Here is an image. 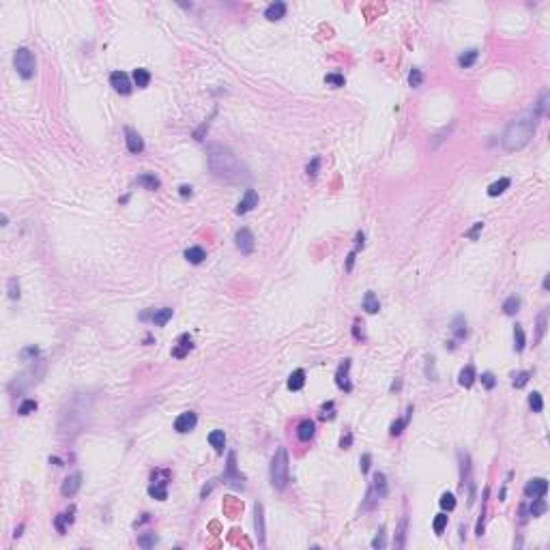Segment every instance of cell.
<instances>
[{
    "label": "cell",
    "mask_w": 550,
    "mask_h": 550,
    "mask_svg": "<svg viewBox=\"0 0 550 550\" xmlns=\"http://www.w3.org/2000/svg\"><path fill=\"white\" fill-rule=\"evenodd\" d=\"M209 168L217 179H222L226 183L243 185V183L252 181V172L247 170V165L224 144L209 146Z\"/></svg>",
    "instance_id": "6da1fadb"
},
{
    "label": "cell",
    "mask_w": 550,
    "mask_h": 550,
    "mask_svg": "<svg viewBox=\"0 0 550 550\" xmlns=\"http://www.w3.org/2000/svg\"><path fill=\"white\" fill-rule=\"evenodd\" d=\"M537 118H542V114L537 112L535 105H531L527 112L518 114L514 121H510V125L505 127L503 131V149L505 151H520L531 142L535 133V125H537Z\"/></svg>",
    "instance_id": "7a4b0ae2"
},
{
    "label": "cell",
    "mask_w": 550,
    "mask_h": 550,
    "mask_svg": "<svg viewBox=\"0 0 550 550\" xmlns=\"http://www.w3.org/2000/svg\"><path fill=\"white\" fill-rule=\"evenodd\" d=\"M271 486L275 490H284L288 486V452L286 447H277L271 460Z\"/></svg>",
    "instance_id": "3957f363"
},
{
    "label": "cell",
    "mask_w": 550,
    "mask_h": 550,
    "mask_svg": "<svg viewBox=\"0 0 550 550\" xmlns=\"http://www.w3.org/2000/svg\"><path fill=\"white\" fill-rule=\"evenodd\" d=\"M385 496H387V477H385V473H374L372 484H370L368 492H365V499L361 503V510L363 512L374 510V507L378 505V501L385 499Z\"/></svg>",
    "instance_id": "277c9868"
},
{
    "label": "cell",
    "mask_w": 550,
    "mask_h": 550,
    "mask_svg": "<svg viewBox=\"0 0 550 550\" xmlns=\"http://www.w3.org/2000/svg\"><path fill=\"white\" fill-rule=\"evenodd\" d=\"M13 65L17 69V73L22 75L24 80H31L37 73V61H34V54L28 47H20V50L13 54Z\"/></svg>",
    "instance_id": "5b68a950"
},
{
    "label": "cell",
    "mask_w": 550,
    "mask_h": 550,
    "mask_svg": "<svg viewBox=\"0 0 550 550\" xmlns=\"http://www.w3.org/2000/svg\"><path fill=\"white\" fill-rule=\"evenodd\" d=\"M224 482L230 484V486L243 490L245 488V477L239 473V469H236V453L230 452L228 453V464H226V471H224Z\"/></svg>",
    "instance_id": "8992f818"
},
{
    "label": "cell",
    "mask_w": 550,
    "mask_h": 550,
    "mask_svg": "<svg viewBox=\"0 0 550 550\" xmlns=\"http://www.w3.org/2000/svg\"><path fill=\"white\" fill-rule=\"evenodd\" d=\"M234 243H236V250H239L241 254H252L254 247H256V239H254L250 228H241L234 236Z\"/></svg>",
    "instance_id": "52a82bcc"
},
{
    "label": "cell",
    "mask_w": 550,
    "mask_h": 550,
    "mask_svg": "<svg viewBox=\"0 0 550 550\" xmlns=\"http://www.w3.org/2000/svg\"><path fill=\"white\" fill-rule=\"evenodd\" d=\"M110 84H112V88H114L116 93H121V95H129V93H131V80H129V75L125 73V71H112V73H110Z\"/></svg>",
    "instance_id": "ba28073f"
},
{
    "label": "cell",
    "mask_w": 550,
    "mask_h": 550,
    "mask_svg": "<svg viewBox=\"0 0 550 550\" xmlns=\"http://www.w3.org/2000/svg\"><path fill=\"white\" fill-rule=\"evenodd\" d=\"M196 423H198L196 413L187 411V413H181V415L176 417V421H174V430H176L179 434H187V432H192V430L196 428Z\"/></svg>",
    "instance_id": "9c48e42d"
},
{
    "label": "cell",
    "mask_w": 550,
    "mask_h": 550,
    "mask_svg": "<svg viewBox=\"0 0 550 550\" xmlns=\"http://www.w3.org/2000/svg\"><path fill=\"white\" fill-rule=\"evenodd\" d=\"M548 492V482L544 477H535V480H529L527 486H524V494L529 499H537V496H546Z\"/></svg>",
    "instance_id": "30bf717a"
},
{
    "label": "cell",
    "mask_w": 550,
    "mask_h": 550,
    "mask_svg": "<svg viewBox=\"0 0 550 550\" xmlns=\"http://www.w3.org/2000/svg\"><path fill=\"white\" fill-rule=\"evenodd\" d=\"M348 370H351V359H344L340 365H338V372H335V385H338L342 391H353V385L348 381Z\"/></svg>",
    "instance_id": "8fae6325"
},
{
    "label": "cell",
    "mask_w": 550,
    "mask_h": 550,
    "mask_svg": "<svg viewBox=\"0 0 550 550\" xmlns=\"http://www.w3.org/2000/svg\"><path fill=\"white\" fill-rule=\"evenodd\" d=\"M125 142H127V149L129 153H133V155H138V153L144 151V140H142V135L135 131V129L131 127H125Z\"/></svg>",
    "instance_id": "7c38bea8"
},
{
    "label": "cell",
    "mask_w": 550,
    "mask_h": 550,
    "mask_svg": "<svg viewBox=\"0 0 550 550\" xmlns=\"http://www.w3.org/2000/svg\"><path fill=\"white\" fill-rule=\"evenodd\" d=\"M254 206H258V194H256V189H247L245 196L241 198V202L236 204V215H245Z\"/></svg>",
    "instance_id": "4fadbf2b"
},
{
    "label": "cell",
    "mask_w": 550,
    "mask_h": 550,
    "mask_svg": "<svg viewBox=\"0 0 550 550\" xmlns=\"http://www.w3.org/2000/svg\"><path fill=\"white\" fill-rule=\"evenodd\" d=\"M80 488H82V473H73V475H69L63 482L61 492H63V496H75Z\"/></svg>",
    "instance_id": "5bb4252c"
},
{
    "label": "cell",
    "mask_w": 550,
    "mask_h": 550,
    "mask_svg": "<svg viewBox=\"0 0 550 550\" xmlns=\"http://www.w3.org/2000/svg\"><path fill=\"white\" fill-rule=\"evenodd\" d=\"M142 318H151V323L155 327H163L172 318V307H162V310H155V312H146V314H142Z\"/></svg>",
    "instance_id": "9a60e30c"
},
{
    "label": "cell",
    "mask_w": 550,
    "mask_h": 550,
    "mask_svg": "<svg viewBox=\"0 0 550 550\" xmlns=\"http://www.w3.org/2000/svg\"><path fill=\"white\" fill-rule=\"evenodd\" d=\"M192 348H194L192 335H189V333H183L181 338H179V342H176V346L172 348V357H176V359H183V357H187V355H189V351H192Z\"/></svg>",
    "instance_id": "2e32d148"
},
{
    "label": "cell",
    "mask_w": 550,
    "mask_h": 550,
    "mask_svg": "<svg viewBox=\"0 0 550 550\" xmlns=\"http://www.w3.org/2000/svg\"><path fill=\"white\" fill-rule=\"evenodd\" d=\"M254 529H256L258 542L264 544V510H262V503L254 505Z\"/></svg>",
    "instance_id": "e0dca14e"
},
{
    "label": "cell",
    "mask_w": 550,
    "mask_h": 550,
    "mask_svg": "<svg viewBox=\"0 0 550 550\" xmlns=\"http://www.w3.org/2000/svg\"><path fill=\"white\" fill-rule=\"evenodd\" d=\"M314 434H316V423L312 421V419H303V421L297 425V439L299 441L307 443V441L314 439Z\"/></svg>",
    "instance_id": "ac0fdd59"
},
{
    "label": "cell",
    "mask_w": 550,
    "mask_h": 550,
    "mask_svg": "<svg viewBox=\"0 0 550 550\" xmlns=\"http://www.w3.org/2000/svg\"><path fill=\"white\" fill-rule=\"evenodd\" d=\"M286 15V2H282V0H275V2H271L267 9H264V17H267L269 22H277L282 20V17Z\"/></svg>",
    "instance_id": "d6986e66"
},
{
    "label": "cell",
    "mask_w": 550,
    "mask_h": 550,
    "mask_svg": "<svg viewBox=\"0 0 550 550\" xmlns=\"http://www.w3.org/2000/svg\"><path fill=\"white\" fill-rule=\"evenodd\" d=\"M475 378H477L475 365H473V363H469V365H464V368L460 370V374H458V383H460V385H462L464 389H469V387H473V383H475Z\"/></svg>",
    "instance_id": "ffe728a7"
},
{
    "label": "cell",
    "mask_w": 550,
    "mask_h": 550,
    "mask_svg": "<svg viewBox=\"0 0 550 550\" xmlns=\"http://www.w3.org/2000/svg\"><path fill=\"white\" fill-rule=\"evenodd\" d=\"M149 494L153 496V499H157V501H165V499H168V477L162 480V482H153L149 486Z\"/></svg>",
    "instance_id": "44dd1931"
},
{
    "label": "cell",
    "mask_w": 550,
    "mask_h": 550,
    "mask_svg": "<svg viewBox=\"0 0 550 550\" xmlns=\"http://www.w3.org/2000/svg\"><path fill=\"white\" fill-rule=\"evenodd\" d=\"M411 415H413V406H409V409H406V417L395 419V421L391 423V428H389V434H391V436H400L402 432H404V428H406V425H409Z\"/></svg>",
    "instance_id": "7402d4cb"
},
{
    "label": "cell",
    "mask_w": 550,
    "mask_h": 550,
    "mask_svg": "<svg viewBox=\"0 0 550 550\" xmlns=\"http://www.w3.org/2000/svg\"><path fill=\"white\" fill-rule=\"evenodd\" d=\"M73 514H75V507L71 505L67 512H63V514H58V516H56L54 524H56V529L61 531V533H65V531H67V527H65V524H71V522H73Z\"/></svg>",
    "instance_id": "603a6c76"
},
{
    "label": "cell",
    "mask_w": 550,
    "mask_h": 550,
    "mask_svg": "<svg viewBox=\"0 0 550 550\" xmlns=\"http://www.w3.org/2000/svg\"><path fill=\"white\" fill-rule=\"evenodd\" d=\"M305 385V372L303 370H294L291 376H288V389L291 391H301Z\"/></svg>",
    "instance_id": "cb8c5ba5"
},
{
    "label": "cell",
    "mask_w": 550,
    "mask_h": 550,
    "mask_svg": "<svg viewBox=\"0 0 550 550\" xmlns=\"http://www.w3.org/2000/svg\"><path fill=\"white\" fill-rule=\"evenodd\" d=\"M204 258H206V252L202 250V247H198V245L187 247V250H185V260H187V262H192V264L204 262Z\"/></svg>",
    "instance_id": "d4e9b609"
},
{
    "label": "cell",
    "mask_w": 550,
    "mask_h": 550,
    "mask_svg": "<svg viewBox=\"0 0 550 550\" xmlns=\"http://www.w3.org/2000/svg\"><path fill=\"white\" fill-rule=\"evenodd\" d=\"M209 443L217 453H222L224 445H226V434H224V430H213V432L209 434Z\"/></svg>",
    "instance_id": "484cf974"
},
{
    "label": "cell",
    "mask_w": 550,
    "mask_h": 550,
    "mask_svg": "<svg viewBox=\"0 0 550 550\" xmlns=\"http://www.w3.org/2000/svg\"><path fill=\"white\" fill-rule=\"evenodd\" d=\"M477 58H480V50H475V47H473V50H466L464 54H460V56H458V65H460L462 69L473 67Z\"/></svg>",
    "instance_id": "4316f807"
},
{
    "label": "cell",
    "mask_w": 550,
    "mask_h": 550,
    "mask_svg": "<svg viewBox=\"0 0 550 550\" xmlns=\"http://www.w3.org/2000/svg\"><path fill=\"white\" fill-rule=\"evenodd\" d=\"M406 529H409V518H402L400 520V527H398V533H395V540H393V546L395 548H404L406 546Z\"/></svg>",
    "instance_id": "83f0119b"
},
{
    "label": "cell",
    "mask_w": 550,
    "mask_h": 550,
    "mask_svg": "<svg viewBox=\"0 0 550 550\" xmlns=\"http://www.w3.org/2000/svg\"><path fill=\"white\" fill-rule=\"evenodd\" d=\"M510 185H512V181L507 179V176H503V179L494 181L492 185L488 187V196H490V198H496V196H501V194H503V192H505V189L510 187Z\"/></svg>",
    "instance_id": "f1b7e54d"
},
{
    "label": "cell",
    "mask_w": 550,
    "mask_h": 550,
    "mask_svg": "<svg viewBox=\"0 0 550 550\" xmlns=\"http://www.w3.org/2000/svg\"><path fill=\"white\" fill-rule=\"evenodd\" d=\"M546 510H548V503L544 501V496H537V499H533V503L529 505V516L540 518V516L546 514Z\"/></svg>",
    "instance_id": "f546056e"
},
{
    "label": "cell",
    "mask_w": 550,
    "mask_h": 550,
    "mask_svg": "<svg viewBox=\"0 0 550 550\" xmlns=\"http://www.w3.org/2000/svg\"><path fill=\"white\" fill-rule=\"evenodd\" d=\"M363 310L368 312V314H376L378 310H381V303H378V297L372 291H368L365 292V297H363Z\"/></svg>",
    "instance_id": "4dcf8cb0"
},
{
    "label": "cell",
    "mask_w": 550,
    "mask_h": 550,
    "mask_svg": "<svg viewBox=\"0 0 550 550\" xmlns=\"http://www.w3.org/2000/svg\"><path fill=\"white\" fill-rule=\"evenodd\" d=\"M524 346H527V335H524V329L516 324L514 327V351L516 353H522Z\"/></svg>",
    "instance_id": "1f68e13d"
},
{
    "label": "cell",
    "mask_w": 550,
    "mask_h": 550,
    "mask_svg": "<svg viewBox=\"0 0 550 550\" xmlns=\"http://www.w3.org/2000/svg\"><path fill=\"white\" fill-rule=\"evenodd\" d=\"M546 327H548V307H544L537 316V333H535V342H542L544 333H546Z\"/></svg>",
    "instance_id": "d6a6232c"
},
{
    "label": "cell",
    "mask_w": 550,
    "mask_h": 550,
    "mask_svg": "<svg viewBox=\"0 0 550 550\" xmlns=\"http://www.w3.org/2000/svg\"><path fill=\"white\" fill-rule=\"evenodd\" d=\"M452 331H453V335H456V340H464L466 338V333H469V331H466V318L462 314L456 316V321H453V324H452Z\"/></svg>",
    "instance_id": "836d02e7"
},
{
    "label": "cell",
    "mask_w": 550,
    "mask_h": 550,
    "mask_svg": "<svg viewBox=\"0 0 550 550\" xmlns=\"http://www.w3.org/2000/svg\"><path fill=\"white\" fill-rule=\"evenodd\" d=\"M520 310V297L518 294H512V297L505 299L503 303V314L505 316H516V312Z\"/></svg>",
    "instance_id": "e575fe53"
},
{
    "label": "cell",
    "mask_w": 550,
    "mask_h": 550,
    "mask_svg": "<svg viewBox=\"0 0 550 550\" xmlns=\"http://www.w3.org/2000/svg\"><path fill=\"white\" fill-rule=\"evenodd\" d=\"M133 82H135V86L138 88H146L151 84V73L146 69H142V67H138L133 71Z\"/></svg>",
    "instance_id": "d590c367"
},
{
    "label": "cell",
    "mask_w": 550,
    "mask_h": 550,
    "mask_svg": "<svg viewBox=\"0 0 550 550\" xmlns=\"http://www.w3.org/2000/svg\"><path fill=\"white\" fill-rule=\"evenodd\" d=\"M138 183H140L142 187L151 189V192H155V189H159V185H162V181H159L155 174H140V176H138Z\"/></svg>",
    "instance_id": "8d00e7d4"
},
{
    "label": "cell",
    "mask_w": 550,
    "mask_h": 550,
    "mask_svg": "<svg viewBox=\"0 0 550 550\" xmlns=\"http://www.w3.org/2000/svg\"><path fill=\"white\" fill-rule=\"evenodd\" d=\"M439 505L443 507V512H452L453 507H456V496H453L452 492H443L441 499H439Z\"/></svg>",
    "instance_id": "74e56055"
},
{
    "label": "cell",
    "mask_w": 550,
    "mask_h": 550,
    "mask_svg": "<svg viewBox=\"0 0 550 550\" xmlns=\"http://www.w3.org/2000/svg\"><path fill=\"white\" fill-rule=\"evenodd\" d=\"M7 292H9V299H11V301H17V299H20V282H17V277H9V282H7Z\"/></svg>",
    "instance_id": "f35d334b"
},
{
    "label": "cell",
    "mask_w": 550,
    "mask_h": 550,
    "mask_svg": "<svg viewBox=\"0 0 550 550\" xmlns=\"http://www.w3.org/2000/svg\"><path fill=\"white\" fill-rule=\"evenodd\" d=\"M531 376H533V372H529V370H524V372H518V374H514V376H512V378H514V381H512V383H514V387H516V389L524 387V385L529 383V378H531Z\"/></svg>",
    "instance_id": "ab89813d"
},
{
    "label": "cell",
    "mask_w": 550,
    "mask_h": 550,
    "mask_svg": "<svg viewBox=\"0 0 550 550\" xmlns=\"http://www.w3.org/2000/svg\"><path fill=\"white\" fill-rule=\"evenodd\" d=\"M529 406L533 409V413H542L544 411V400H542V393L540 391H533L529 395Z\"/></svg>",
    "instance_id": "60d3db41"
},
{
    "label": "cell",
    "mask_w": 550,
    "mask_h": 550,
    "mask_svg": "<svg viewBox=\"0 0 550 550\" xmlns=\"http://www.w3.org/2000/svg\"><path fill=\"white\" fill-rule=\"evenodd\" d=\"M37 400H24L22 404H20V409H17V413H20V415H31V413H34L37 411Z\"/></svg>",
    "instance_id": "b9f144b4"
},
{
    "label": "cell",
    "mask_w": 550,
    "mask_h": 550,
    "mask_svg": "<svg viewBox=\"0 0 550 550\" xmlns=\"http://www.w3.org/2000/svg\"><path fill=\"white\" fill-rule=\"evenodd\" d=\"M445 527H447V514H439V516L434 518V522H432L434 533H436V535H441L443 531H445Z\"/></svg>",
    "instance_id": "7bdbcfd3"
},
{
    "label": "cell",
    "mask_w": 550,
    "mask_h": 550,
    "mask_svg": "<svg viewBox=\"0 0 550 550\" xmlns=\"http://www.w3.org/2000/svg\"><path fill=\"white\" fill-rule=\"evenodd\" d=\"M324 82H327V84H331L333 88H340V86H344V75H340V73H327L324 75Z\"/></svg>",
    "instance_id": "ee69618b"
},
{
    "label": "cell",
    "mask_w": 550,
    "mask_h": 550,
    "mask_svg": "<svg viewBox=\"0 0 550 550\" xmlns=\"http://www.w3.org/2000/svg\"><path fill=\"white\" fill-rule=\"evenodd\" d=\"M421 82H423V73L419 69H411V73H409V84L413 86V88H417V86H421Z\"/></svg>",
    "instance_id": "f6af8a7d"
},
{
    "label": "cell",
    "mask_w": 550,
    "mask_h": 550,
    "mask_svg": "<svg viewBox=\"0 0 550 550\" xmlns=\"http://www.w3.org/2000/svg\"><path fill=\"white\" fill-rule=\"evenodd\" d=\"M318 168H321V157H314V159H312L310 163H307V168H305L307 176H310V179H316V174H318Z\"/></svg>",
    "instance_id": "bcb514c9"
},
{
    "label": "cell",
    "mask_w": 550,
    "mask_h": 550,
    "mask_svg": "<svg viewBox=\"0 0 550 550\" xmlns=\"http://www.w3.org/2000/svg\"><path fill=\"white\" fill-rule=\"evenodd\" d=\"M155 542H157V535H155V533H146V535H140V537H138V544H140L142 548L155 546Z\"/></svg>",
    "instance_id": "7dc6e473"
},
{
    "label": "cell",
    "mask_w": 550,
    "mask_h": 550,
    "mask_svg": "<svg viewBox=\"0 0 550 550\" xmlns=\"http://www.w3.org/2000/svg\"><path fill=\"white\" fill-rule=\"evenodd\" d=\"M335 417V404L333 402H327V404H323L321 409V419H333Z\"/></svg>",
    "instance_id": "c3c4849f"
},
{
    "label": "cell",
    "mask_w": 550,
    "mask_h": 550,
    "mask_svg": "<svg viewBox=\"0 0 550 550\" xmlns=\"http://www.w3.org/2000/svg\"><path fill=\"white\" fill-rule=\"evenodd\" d=\"M480 378H482V383H484V387H486V389H494V385H496V378H494L492 372H484V374H482Z\"/></svg>",
    "instance_id": "681fc988"
},
{
    "label": "cell",
    "mask_w": 550,
    "mask_h": 550,
    "mask_svg": "<svg viewBox=\"0 0 550 550\" xmlns=\"http://www.w3.org/2000/svg\"><path fill=\"white\" fill-rule=\"evenodd\" d=\"M372 548H385V529H378V533H376V537L374 540H372Z\"/></svg>",
    "instance_id": "f907efd6"
},
{
    "label": "cell",
    "mask_w": 550,
    "mask_h": 550,
    "mask_svg": "<svg viewBox=\"0 0 550 550\" xmlns=\"http://www.w3.org/2000/svg\"><path fill=\"white\" fill-rule=\"evenodd\" d=\"M353 335H355V340H365L363 323H361V321H355V324H353Z\"/></svg>",
    "instance_id": "816d5d0a"
},
{
    "label": "cell",
    "mask_w": 550,
    "mask_h": 550,
    "mask_svg": "<svg viewBox=\"0 0 550 550\" xmlns=\"http://www.w3.org/2000/svg\"><path fill=\"white\" fill-rule=\"evenodd\" d=\"M37 355H39V348H37V346H26V348L22 351V359H26V361H28V359H34Z\"/></svg>",
    "instance_id": "f5cc1de1"
},
{
    "label": "cell",
    "mask_w": 550,
    "mask_h": 550,
    "mask_svg": "<svg viewBox=\"0 0 550 550\" xmlns=\"http://www.w3.org/2000/svg\"><path fill=\"white\" fill-rule=\"evenodd\" d=\"M359 464H361V473H368L370 464H372V456H370V453H363L361 460H359Z\"/></svg>",
    "instance_id": "db71d44e"
},
{
    "label": "cell",
    "mask_w": 550,
    "mask_h": 550,
    "mask_svg": "<svg viewBox=\"0 0 550 550\" xmlns=\"http://www.w3.org/2000/svg\"><path fill=\"white\" fill-rule=\"evenodd\" d=\"M482 228H484V224H482V222H477L475 226H473V228L469 230V232H466V236H469V239H473V241H475V239H477V234H480V230H482Z\"/></svg>",
    "instance_id": "11a10c76"
},
{
    "label": "cell",
    "mask_w": 550,
    "mask_h": 550,
    "mask_svg": "<svg viewBox=\"0 0 550 550\" xmlns=\"http://www.w3.org/2000/svg\"><path fill=\"white\" fill-rule=\"evenodd\" d=\"M351 445H353V434H351V432H346V434L340 439V447H342V449H348Z\"/></svg>",
    "instance_id": "9f6ffc18"
},
{
    "label": "cell",
    "mask_w": 550,
    "mask_h": 550,
    "mask_svg": "<svg viewBox=\"0 0 550 550\" xmlns=\"http://www.w3.org/2000/svg\"><path fill=\"white\" fill-rule=\"evenodd\" d=\"M363 241H365V236H363V232H357V236H355V252H359V250H361V247L365 245V243H363Z\"/></svg>",
    "instance_id": "6f0895ef"
},
{
    "label": "cell",
    "mask_w": 550,
    "mask_h": 550,
    "mask_svg": "<svg viewBox=\"0 0 550 550\" xmlns=\"http://www.w3.org/2000/svg\"><path fill=\"white\" fill-rule=\"evenodd\" d=\"M179 194H181L183 198H187V196H192V194H194V189H192V185H181V187H179Z\"/></svg>",
    "instance_id": "680465c9"
},
{
    "label": "cell",
    "mask_w": 550,
    "mask_h": 550,
    "mask_svg": "<svg viewBox=\"0 0 550 550\" xmlns=\"http://www.w3.org/2000/svg\"><path fill=\"white\" fill-rule=\"evenodd\" d=\"M355 256H357V252H355V250H353L351 254H348V258H346V271H351V269H353V264H355Z\"/></svg>",
    "instance_id": "91938a15"
},
{
    "label": "cell",
    "mask_w": 550,
    "mask_h": 550,
    "mask_svg": "<svg viewBox=\"0 0 550 550\" xmlns=\"http://www.w3.org/2000/svg\"><path fill=\"white\" fill-rule=\"evenodd\" d=\"M213 486H215V480H213V482L209 484V486H204V488H202V492H200V496H202V499H206V494H209L211 490H213Z\"/></svg>",
    "instance_id": "94428289"
},
{
    "label": "cell",
    "mask_w": 550,
    "mask_h": 550,
    "mask_svg": "<svg viewBox=\"0 0 550 550\" xmlns=\"http://www.w3.org/2000/svg\"><path fill=\"white\" fill-rule=\"evenodd\" d=\"M550 286V275H544V291H548Z\"/></svg>",
    "instance_id": "6125c7cd"
}]
</instances>
